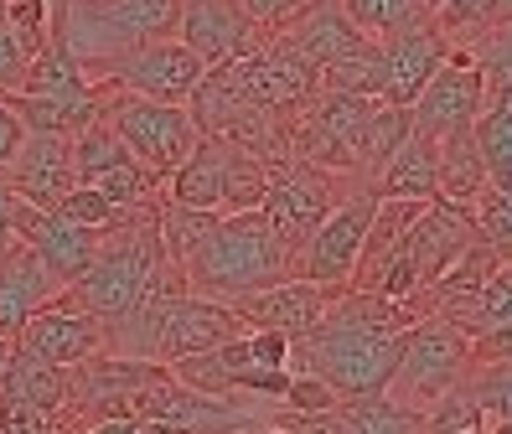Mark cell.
Wrapping results in <instances>:
<instances>
[{"mask_svg": "<svg viewBox=\"0 0 512 434\" xmlns=\"http://www.w3.org/2000/svg\"><path fill=\"white\" fill-rule=\"evenodd\" d=\"M57 217H63V223H73V228H83V233H109V228L125 223V217H135V212L109 207L94 186H73V192L57 202Z\"/></svg>", "mask_w": 512, "mask_h": 434, "instance_id": "cell-32", "label": "cell"}, {"mask_svg": "<svg viewBox=\"0 0 512 434\" xmlns=\"http://www.w3.org/2000/svg\"><path fill=\"white\" fill-rule=\"evenodd\" d=\"M414 434H487V414L461 388H450L425 414H414Z\"/></svg>", "mask_w": 512, "mask_h": 434, "instance_id": "cell-29", "label": "cell"}, {"mask_svg": "<svg viewBox=\"0 0 512 434\" xmlns=\"http://www.w3.org/2000/svg\"><path fill=\"white\" fill-rule=\"evenodd\" d=\"M373 207H378L373 181H357L347 197H337V207L321 217L316 233L306 238V248L295 254V274L311 279V285L347 290L352 269H357V254H363V233H368Z\"/></svg>", "mask_w": 512, "mask_h": 434, "instance_id": "cell-6", "label": "cell"}, {"mask_svg": "<svg viewBox=\"0 0 512 434\" xmlns=\"http://www.w3.org/2000/svg\"><path fill=\"white\" fill-rule=\"evenodd\" d=\"M6 104L26 124V135H63V140H73L83 124L99 119L104 83H88L78 93H6Z\"/></svg>", "mask_w": 512, "mask_h": 434, "instance_id": "cell-20", "label": "cell"}, {"mask_svg": "<svg viewBox=\"0 0 512 434\" xmlns=\"http://www.w3.org/2000/svg\"><path fill=\"white\" fill-rule=\"evenodd\" d=\"M331 285H311V279H280V285H269L259 295H249L244 305H233L238 316H244V331H280L285 341H300L306 331H316L321 310L331 305Z\"/></svg>", "mask_w": 512, "mask_h": 434, "instance_id": "cell-16", "label": "cell"}, {"mask_svg": "<svg viewBox=\"0 0 512 434\" xmlns=\"http://www.w3.org/2000/svg\"><path fill=\"white\" fill-rule=\"evenodd\" d=\"M337 181H342V176L316 171V166H306V161H295V155H290L285 166L269 171V192H264V202H259V217L269 223V233L285 243L290 259L306 248V238L316 233L321 217L337 207V197H342Z\"/></svg>", "mask_w": 512, "mask_h": 434, "instance_id": "cell-7", "label": "cell"}, {"mask_svg": "<svg viewBox=\"0 0 512 434\" xmlns=\"http://www.w3.org/2000/svg\"><path fill=\"white\" fill-rule=\"evenodd\" d=\"M481 104H487V88H481V73H476L471 52L466 47H450L445 62H440V73L409 104V130L435 140V145L461 140V135H471Z\"/></svg>", "mask_w": 512, "mask_h": 434, "instance_id": "cell-8", "label": "cell"}, {"mask_svg": "<svg viewBox=\"0 0 512 434\" xmlns=\"http://www.w3.org/2000/svg\"><path fill=\"white\" fill-rule=\"evenodd\" d=\"M176 42H182L202 68H223V62L244 57L259 42V26L244 16L238 0H182Z\"/></svg>", "mask_w": 512, "mask_h": 434, "instance_id": "cell-13", "label": "cell"}, {"mask_svg": "<svg viewBox=\"0 0 512 434\" xmlns=\"http://www.w3.org/2000/svg\"><path fill=\"white\" fill-rule=\"evenodd\" d=\"M404 336H373V331H337L316 326L290 341V372H311L337 398H378L404 357Z\"/></svg>", "mask_w": 512, "mask_h": 434, "instance_id": "cell-3", "label": "cell"}, {"mask_svg": "<svg viewBox=\"0 0 512 434\" xmlns=\"http://www.w3.org/2000/svg\"><path fill=\"white\" fill-rule=\"evenodd\" d=\"M409 140V109H388L378 104L373 109V124H368V150H363V176L378 181V171L388 166V155Z\"/></svg>", "mask_w": 512, "mask_h": 434, "instance_id": "cell-31", "label": "cell"}, {"mask_svg": "<svg viewBox=\"0 0 512 434\" xmlns=\"http://www.w3.org/2000/svg\"><path fill=\"white\" fill-rule=\"evenodd\" d=\"M78 88H88V78H83V62L68 52V42L52 37L42 42V52L32 57V68H26V78H21V88L16 93H78Z\"/></svg>", "mask_w": 512, "mask_h": 434, "instance_id": "cell-26", "label": "cell"}, {"mask_svg": "<svg viewBox=\"0 0 512 434\" xmlns=\"http://www.w3.org/2000/svg\"><path fill=\"white\" fill-rule=\"evenodd\" d=\"M6 362H11V341H0V372H6Z\"/></svg>", "mask_w": 512, "mask_h": 434, "instance_id": "cell-42", "label": "cell"}, {"mask_svg": "<svg viewBox=\"0 0 512 434\" xmlns=\"http://www.w3.org/2000/svg\"><path fill=\"white\" fill-rule=\"evenodd\" d=\"M306 6H342V0H306Z\"/></svg>", "mask_w": 512, "mask_h": 434, "instance_id": "cell-44", "label": "cell"}, {"mask_svg": "<svg viewBox=\"0 0 512 434\" xmlns=\"http://www.w3.org/2000/svg\"><path fill=\"white\" fill-rule=\"evenodd\" d=\"M73 434H182V429L156 424V419H104V424H83Z\"/></svg>", "mask_w": 512, "mask_h": 434, "instance_id": "cell-40", "label": "cell"}, {"mask_svg": "<svg viewBox=\"0 0 512 434\" xmlns=\"http://www.w3.org/2000/svg\"><path fill=\"white\" fill-rule=\"evenodd\" d=\"M176 16H182V0H68L57 37L83 62V78L99 83V73L125 52L176 37Z\"/></svg>", "mask_w": 512, "mask_h": 434, "instance_id": "cell-2", "label": "cell"}, {"mask_svg": "<svg viewBox=\"0 0 512 434\" xmlns=\"http://www.w3.org/2000/svg\"><path fill=\"white\" fill-rule=\"evenodd\" d=\"M0 197H11V186H6V171H0Z\"/></svg>", "mask_w": 512, "mask_h": 434, "instance_id": "cell-45", "label": "cell"}, {"mask_svg": "<svg viewBox=\"0 0 512 434\" xmlns=\"http://www.w3.org/2000/svg\"><path fill=\"white\" fill-rule=\"evenodd\" d=\"M430 321H445L450 331H461L466 341L476 336H492V331H512V269H497L487 285L461 290V295H445Z\"/></svg>", "mask_w": 512, "mask_h": 434, "instance_id": "cell-19", "label": "cell"}, {"mask_svg": "<svg viewBox=\"0 0 512 434\" xmlns=\"http://www.w3.org/2000/svg\"><path fill=\"white\" fill-rule=\"evenodd\" d=\"M471 243H476V223H471V217H461V212H445V207H435V202L419 207L414 228H409V238H404V248H409V264H414V279H419V290H430L435 279H440L450 264H456Z\"/></svg>", "mask_w": 512, "mask_h": 434, "instance_id": "cell-17", "label": "cell"}, {"mask_svg": "<svg viewBox=\"0 0 512 434\" xmlns=\"http://www.w3.org/2000/svg\"><path fill=\"white\" fill-rule=\"evenodd\" d=\"M99 114L109 119V130L125 140V150L135 155V161L145 171H156L161 181L182 166L192 155V145L202 140L182 104H156V99H140V93H125L114 83H104Z\"/></svg>", "mask_w": 512, "mask_h": 434, "instance_id": "cell-4", "label": "cell"}, {"mask_svg": "<svg viewBox=\"0 0 512 434\" xmlns=\"http://www.w3.org/2000/svg\"><path fill=\"white\" fill-rule=\"evenodd\" d=\"M337 403H347V398H337L321 378H311V372H290V388L280 398V409L295 414V419H321V414L337 409Z\"/></svg>", "mask_w": 512, "mask_h": 434, "instance_id": "cell-34", "label": "cell"}, {"mask_svg": "<svg viewBox=\"0 0 512 434\" xmlns=\"http://www.w3.org/2000/svg\"><path fill=\"white\" fill-rule=\"evenodd\" d=\"M0 393L32 403V409H42V414H52L57 424H63L73 388H68V367L37 362V357H26V352L11 347V362H6V372H0Z\"/></svg>", "mask_w": 512, "mask_h": 434, "instance_id": "cell-23", "label": "cell"}, {"mask_svg": "<svg viewBox=\"0 0 512 434\" xmlns=\"http://www.w3.org/2000/svg\"><path fill=\"white\" fill-rule=\"evenodd\" d=\"M16 243L32 248V254L42 259V269L63 290L78 285L83 269L94 264V254H99V233H83V228L63 223L57 212H37V207H26V202H16Z\"/></svg>", "mask_w": 512, "mask_h": 434, "instance_id": "cell-15", "label": "cell"}, {"mask_svg": "<svg viewBox=\"0 0 512 434\" xmlns=\"http://www.w3.org/2000/svg\"><path fill=\"white\" fill-rule=\"evenodd\" d=\"M0 434H63V424L42 409H32V403L0 393Z\"/></svg>", "mask_w": 512, "mask_h": 434, "instance_id": "cell-37", "label": "cell"}, {"mask_svg": "<svg viewBox=\"0 0 512 434\" xmlns=\"http://www.w3.org/2000/svg\"><path fill=\"white\" fill-rule=\"evenodd\" d=\"M32 47L21 42V31L6 21V11H0V93H16L21 88V78H26V68H32Z\"/></svg>", "mask_w": 512, "mask_h": 434, "instance_id": "cell-35", "label": "cell"}, {"mask_svg": "<svg viewBox=\"0 0 512 434\" xmlns=\"http://www.w3.org/2000/svg\"><path fill=\"white\" fill-rule=\"evenodd\" d=\"M6 186L16 202L37 207V212H57V202L78 186L68 140L63 135H26L6 166Z\"/></svg>", "mask_w": 512, "mask_h": 434, "instance_id": "cell-14", "label": "cell"}, {"mask_svg": "<svg viewBox=\"0 0 512 434\" xmlns=\"http://www.w3.org/2000/svg\"><path fill=\"white\" fill-rule=\"evenodd\" d=\"M471 223H476L481 243H492L497 254H507V248H512V192H507V186H487V192L476 197Z\"/></svg>", "mask_w": 512, "mask_h": 434, "instance_id": "cell-33", "label": "cell"}, {"mask_svg": "<svg viewBox=\"0 0 512 434\" xmlns=\"http://www.w3.org/2000/svg\"><path fill=\"white\" fill-rule=\"evenodd\" d=\"M244 347H249V362L254 367H269V372L290 367V341L280 331H244Z\"/></svg>", "mask_w": 512, "mask_h": 434, "instance_id": "cell-38", "label": "cell"}, {"mask_svg": "<svg viewBox=\"0 0 512 434\" xmlns=\"http://www.w3.org/2000/svg\"><path fill=\"white\" fill-rule=\"evenodd\" d=\"M295 274V259L285 243L269 233L259 212H228L218 217L207 238L182 259V285L187 295L218 300V305H244L249 295L280 285Z\"/></svg>", "mask_w": 512, "mask_h": 434, "instance_id": "cell-1", "label": "cell"}, {"mask_svg": "<svg viewBox=\"0 0 512 434\" xmlns=\"http://www.w3.org/2000/svg\"><path fill=\"white\" fill-rule=\"evenodd\" d=\"M223 181H228V140H197L187 161L161 181V202L223 217Z\"/></svg>", "mask_w": 512, "mask_h": 434, "instance_id": "cell-21", "label": "cell"}, {"mask_svg": "<svg viewBox=\"0 0 512 434\" xmlns=\"http://www.w3.org/2000/svg\"><path fill=\"white\" fill-rule=\"evenodd\" d=\"M238 6H244V16H249L259 31H280L300 6H306V0H238Z\"/></svg>", "mask_w": 512, "mask_h": 434, "instance_id": "cell-39", "label": "cell"}, {"mask_svg": "<svg viewBox=\"0 0 512 434\" xmlns=\"http://www.w3.org/2000/svg\"><path fill=\"white\" fill-rule=\"evenodd\" d=\"M0 6H6V0H0Z\"/></svg>", "mask_w": 512, "mask_h": 434, "instance_id": "cell-47", "label": "cell"}, {"mask_svg": "<svg viewBox=\"0 0 512 434\" xmlns=\"http://www.w3.org/2000/svg\"><path fill=\"white\" fill-rule=\"evenodd\" d=\"M244 336V316L233 305H218V300H202V295H187L176 290L166 305H161V321H156V347H150V362H182V357H197V352H213L223 341H238Z\"/></svg>", "mask_w": 512, "mask_h": 434, "instance_id": "cell-10", "label": "cell"}, {"mask_svg": "<svg viewBox=\"0 0 512 434\" xmlns=\"http://www.w3.org/2000/svg\"><path fill=\"white\" fill-rule=\"evenodd\" d=\"M6 21L21 31V42L32 47V52H42V42L52 37V11H47V0H6Z\"/></svg>", "mask_w": 512, "mask_h": 434, "instance_id": "cell-36", "label": "cell"}, {"mask_svg": "<svg viewBox=\"0 0 512 434\" xmlns=\"http://www.w3.org/2000/svg\"><path fill=\"white\" fill-rule=\"evenodd\" d=\"M435 171H440V145L409 130V140L388 155V166L378 171L373 192L394 197V202H430L435 197Z\"/></svg>", "mask_w": 512, "mask_h": 434, "instance_id": "cell-22", "label": "cell"}, {"mask_svg": "<svg viewBox=\"0 0 512 434\" xmlns=\"http://www.w3.org/2000/svg\"><path fill=\"white\" fill-rule=\"evenodd\" d=\"M21 140H26V124H21L16 109L6 104V93H0V171L11 166V155L21 150Z\"/></svg>", "mask_w": 512, "mask_h": 434, "instance_id": "cell-41", "label": "cell"}, {"mask_svg": "<svg viewBox=\"0 0 512 434\" xmlns=\"http://www.w3.org/2000/svg\"><path fill=\"white\" fill-rule=\"evenodd\" d=\"M249 434H285V429H249Z\"/></svg>", "mask_w": 512, "mask_h": 434, "instance_id": "cell-46", "label": "cell"}, {"mask_svg": "<svg viewBox=\"0 0 512 434\" xmlns=\"http://www.w3.org/2000/svg\"><path fill=\"white\" fill-rule=\"evenodd\" d=\"M11 347L37 357V362H52V367H78V362L104 352V326L78 305L73 290H57L37 316L21 326V336L11 341Z\"/></svg>", "mask_w": 512, "mask_h": 434, "instance_id": "cell-11", "label": "cell"}, {"mask_svg": "<svg viewBox=\"0 0 512 434\" xmlns=\"http://www.w3.org/2000/svg\"><path fill=\"white\" fill-rule=\"evenodd\" d=\"M264 192H269V166L264 161H254L249 150H238V145H228V181H223V217L228 212H259V202H264Z\"/></svg>", "mask_w": 512, "mask_h": 434, "instance_id": "cell-28", "label": "cell"}, {"mask_svg": "<svg viewBox=\"0 0 512 434\" xmlns=\"http://www.w3.org/2000/svg\"><path fill=\"white\" fill-rule=\"evenodd\" d=\"M202 62L176 42V37H161V42H145L135 52H125L119 62L99 73V83H114L125 93H140V99H156V104H187L192 88L202 83Z\"/></svg>", "mask_w": 512, "mask_h": 434, "instance_id": "cell-12", "label": "cell"}, {"mask_svg": "<svg viewBox=\"0 0 512 434\" xmlns=\"http://www.w3.org/2000/svg\"><path fill=\"white\" fill-rule=\"evenodd\" d=\"M487 171H481V161H476V150H471V135H461V140H445L440 145V171H435V207H445V212H461V217H471V207H476V197L487 192Z\"/></svg>", "mask_w": 512, "mask_h": 434, "instance_id": "cell-24", "label": "cell"}, {"mask_svg": "<svg viewBox=\"0 0 512 434\" xmlns=\"http://www.w3.org/2000/svg\"><path fill=\"white\" fill-rule=\"evenodd\" d=\"M419 11H425V16H435V11H440V0H419Z\"/></svg>", "mask_w": 512, "mask_h": 434, "instance_id": "cell-43", "label": "cell"}, {"mask_svg": "<svg viewBox=\"0 0 512 434\" xmlns=\"http://www.w3.org/2000/svg\"><path fill=\"white\" fill-rule=\"evenodd\" d=\"M342 11L373 42H383L388 31H404V26H414L419 16H425V11H419V0H342Z\"/></svg>", "mask_w": 512, "mask_h": 434, "instance_id": "cell-30", "label": "cell"}, {"mask_svg": "<svg viewBox=\"0 0 512 434\" xmlns=\"http://www.w3.org/2000/svg\"><path fill=\"white\" fill-rule=\"evenodd\" d=\"M471 150L492 186L512 192V99H487L471 124Z\"/></svg>", "mask_w": 512, "mask_h": 434, "instance_id": "cell-25", "label": "cell"}, {"mask_svg": "<svg viewBox=\"0 0 512 434\" xmlns=\"http://www.w3.org/2000/svg\"><path fill=\"white\" fill-rule=\"evenodd\" d=\"M445 52H450V42L430 16H419L404 31H388L378 42V104L409 109L425 93V83L440 73Z\"/></svg>", "mask_w": 512, "mask_h": 434, "instance_id": "cell-9", "label": "cell"}, {"mask_svg": "<svg viewBox=\"0 0 512 434\" xmlns=\"http://www.w3.org/2000/svg\"><path fill=\"white\" fill-rule=\"evenodd\" d=\"M63 290L57 279L42 269V259L32 248H11V254H0V341H16L21 326L37 316V310Z\"/></svg>", "mask_w": 512, "mask_h": 434, "instance_id": "cell-18", "label": "cell"}, {"mask_svg": "<svg viewBox=\"0 0 512 434\" xmlns=\"http://www.w3.org/2000/svg\"><path fill=\"white\" fill-rule=\"evenodd\" d=\"M331 434H414V414L378 398H347L331 409Z\"/></svg>", "mask_w": 512, "mask_h": 434, "instance_id": "cell-27", "label": "cell"}, {"mask_svg": "<svg viewBox=\"0 0 512 434\" xmlns=\"http://www.w3.org/2000/svg\"><path fill=\"white\" fill-rule=\"evenodd\" d=\"M466 372V336L450 331L445 321H419L404 336V357L388 378L383 398L404 414H425L435 398H445Z\"/></svg>", "mask_w": 512, "mask_h": 434, "instance_id": "cell-5", "label": "cell"}]
</instances>
